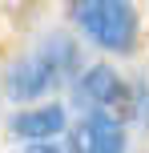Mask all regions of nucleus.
Masks as SVG:
<instances>
[{
    "label": "nucleus",
    "instance_id": "39448f33",
    "mask_svg": "<svg viewBox=\"0 0 149 153\" xmlns=\"http://www.w3.org/2000/svg\"><path fill=\"white\" fill-rule=\"evenodd\" d=\"M64 129H69V117H64V109H61V105L24 109V113H16V117H12V133H16V137L36 141V145H44V141L61 137Z\"/></svg>",
    "mask_w": 149,
    "mask_h": 153
},
{
    "label": "nucleus",
    "instance_id": "7ed1b4c3",
    "mask_svg": "<svg viewBox=\"0 0 149 153\" xmlns=\"http://www.w3.org/2000/svg\"><path fill=\"white\" fill-rule=\"evenodd\" d=\"M73 101L81 109H129V85L121 81L109 65H89V73H81V81L73 85Z\"/></svg>",
    "mask_w": 149,
    "mask_h": 153
},
{
    "label": "nucleus",
    "instance_id": "423d86ee",
    "mask_svg": "<svg viewBox=\"0 0 149 153\" xmlns=\"http://www.w3.org/2000/svg\"><path fill=\"white\" fill-rule=\"evenodd\" d=\"M24 153H61V145H48V141H44V145H28Z\"/></svg>",
    "mask_w": 149,
    "mask_h": 153
},
{
    "label": "nucleus",
    "instance_id": "f03ea898",
    "mask_svg": "<svg viewBox=\"0 0 149 153\" xmlns=\"http://www.w3.org/2000/svg\"><path fill=\"white\" fill-rule=\"evenodd\" d=\"M73 20L89 32V40L109 53H133L137 48V32H141V20H137L133 4H121V0H77L69 4Z\"/></svg>",
    "mask_w": 149,
    "mask_h": 153
},
{
    "label": "nucleus",
    "instance_id": "20e7f679",
    "mask_svg": "<svg viewBox=\"0 0 149 153\" xmlns=\"http://www.w3.org/2000/svg\"><path fill=\"white\" fill-rule=\"evenodd\" d=\"M69 153H125V125L113 113H85L69 129Z\"/></svg>",
    "mask_w": 149,
    "mask_h": 153
},
{
    "label": "nucleus",
    "instance_id": "f257e3e1",
    "mask_svg": "<svg viewBox=\"0 0 149 153\" xmlns=\"http://www.w3.org/2000/svg\"><path fill=\"white\" fill-rule=\"evenodd\" d=\"M77 69H81V48L73 45L69 36L44 40L36 53L20 56V61L4 73V93L12 101H32V97H40V93H48L53 85L73 81Z\"/></svg>",
    "mask_w": 149,
    "mask_h": 153
}]
</instances>
